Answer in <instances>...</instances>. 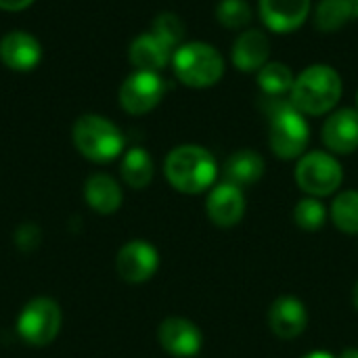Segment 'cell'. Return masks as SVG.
I'll use <instances>...</instances> for the list:
<instances>
[{"instance_id":"obj_1","label":"cell","mask_w":358,"mask_h":358,"mask_svg":"<svg viewBox=\"0 0 358 358\" xmlns=\"http://www.w3.org/2000/svg\"><path fill=\"white\" fill-rule=\"evenodd\" d=\"M164 174L172 189L182 195H199L218 178L216 157L201 145H178L164 162Z\"/></svg>"},{"instance_id":"obj_11","label":"cell","mask_w":358,"mask_h":358,"mask_svg":"<svg viewBox=\"0 0 358 358\" xmlns=\"http://www.w3.org/2000/svg\"><path fill=\"white\" fill-rule=\"evenodd\" d=\"M159 346L176 358H193L203 346V336L199 327L185 317H168L157 329Z\"/></svg>"},{"instance_id":"obj_7","label":"cell","mask_w":358,"mask_h":358,"mask_svg":"<svg viewBox=\"0 0 358 358\" xmlns=\"http://www.w3.org/2000/svg\"><path fill=\"white\" fill-rule=\"evenodd\" d=\"M61 308L50 298H36L25 304L17 319V331L31 346L50 344L61 329Z\"/></svg>"},{"instance_id":"obj_12","label":"cell","mask_w":358,"mask_h":358,"mask_svg":"<svg viewBox=\"0 0 358 358\" xmlns=\"http://www.w3.org/2000/svg\"><path fill=\"white\" fill-rule=\"evenodd\" d=\"M321 138L334 155H352L358 151V109H334L321 128Z\"/></svg>"},{"instance_id":"obj_4","label":"cell","mask_w":358,"mask_h":358,"mask_svg":"<svg viewBox=\"0 0 358 358\" xmlns=\"http://www.w3.org/2000/svg\"><path fill=\"white\" fill-rule=\"evenodd\" d=\"M172 69L189 88H212L224 76V57L208 42H182L172 55Z\"/></svg>"},{"instance_id":"obj_8","label":"cell","mask_w":358,"mask_h":358,"mask_svg":"<svg viewBox=\"0 0 358 358\" xmlns=\"http://www.w3.org/2000/svg\"><path fill=\"white\" fill-rule=\"evenodd\" d=\"M166 94V82L157 71H134L120 86V105L130 115L153 111Z\"/></svg>"},{"instance_id":"obj_20","label":"cell","mask_w":358,"mask_h":358,"mask_svg":"<svg viewBox=\"0 0 358 358\" xmlns=\"http://www.w3.org/2000/svg\"><path fill=\"white\" fill-rule=\"evenodd\" d=\"M256 82H258V88L262 90V99H266V103H275V101L289 99L296 76L285 63L268 61L256 73Z\"/></svg>"},{"instance_id":"obj_19","label":"cell","mask_w":358,"mask_h":358,"mask_svg":"<svg viewBox=\"0 0 358 358\" xmlns=\"http://www.w3.org/2000/svg\"><path fill=\"white\" fill-rule=\"evenodd\" d=\"M84 197H86L88 206L99 214H113L120 210V206L124 201V193H122V187L117 185V180L103 172L88 176V180L84 185Z\"/></svg>"},{"instance_id":"obj_13","label":"cell","mask_w":358,"mask_h":358,"mask_svg":"<svg viewBox=\"0 0 358 358\" xmlns=\"http://www.w3.org/2000/svg\"><path fill=\"white\" fill-rule=\"evenodd\" d=\"M313 10V0H260L258 13L266 29L275 34H292L300 29Z\"/></svg>"},{"instance_id":"obj_22","label":"cell","mask_w":358,"mask_h":358,"mask_svg":"<svg viewBox=\"0 0 358 358\" xmlns=\"http://www.w3.org/2000/svg\"><path fill=\"white\" fill-rule=\"evenodd\" d=\"M120 172H122V178L124 182L130 187V189H145L151 185L153 180V159L149 155L147 149L143 147H132L124 153V159H122V166H120Z\"/></svg>"},{"instance_id":"obj_29","label":"cell","mask_w":358,"mask_h":358,"mask_svg":"<svg viewBox=\"0 0 358 358\" xmlns=\"http://www.w3.org/2000/svg\"><path fill=\"white\" fill-rule=\"evenodd\" d=\"M302 358H336L331 352H325V350H313L308 355H304Z\"/></svg>"},{"instance_id":"obj_26","label":"cell","mask_w":358,"mask_h":358,"mask_svg":"<svg viewBox=\"0 0 358 358\" xmlns=\"http://www.w3.org/2000/svg\"><path fill=\"white\" fill-rule=\"evenodd\" d=\"M151 31L155 36H159L172 50H176L182 44V38H185V23L176 13H159L153 19Z\"/></svg>"},{"instance_id":"obj_10","label":"cell","mask_w":358,"mask_h":358,"mask_svg":"<svg viewBox=\"0 0 358 358\" xmlns=\"http://www.w3.org/2000/svg\"><path fill=\"white\" fill-rule=\"evenodd\" d=\"M159 268L157 250L143 239H132L117 252L115 271L126 283H145Z\"/></svg>"},{"instance_id":"obj_21","label":"cell","mask_w":358,"mask_h":358,"mask_svg":"<svg viewBox=\"0 0 358 358\" xmlns=\"http://www.w3.org/2000/svg\"><path fill=\"white\" fill-rule=\"evenodd\" d=\"M358 17V0H319L315 6V27L323 34H334Z\"/></svg>"},{"instance_id":"obj_30","label":"cell","mask_w":358,"mask_h":358,"mask_svg":"<svg viewBox=\"0 0 358 358\" xmlns=\"http://www.w3.org/2000/svg\"><path fill=\"white\" fill-rule=\"evenodd\" d=\"M338 358H358V348H344Z\"/></svg>"},{"instance_id":"obj_5","label":"cell","mask_w":358,"mask_h":358,"mask_svg":"<svg viewBox=\"0 0 358 358\" xmlns=\"http://www.w3.org/2000/svg\"><path fill=\"white\" fill-rule=\"evenodd\" d=\"M122 130L107 117L96 113H86L73 124V145L90 162L107 164L122 155L124 151Z\"/></svg>"},{"instance_id":"obj_2","label":"cell","mask_w":358,"mask_h":358,"mask_svg":"<svg viewBox=\"0 0 358 358\" xmlns=\"http://www.w3.org/2000/svg\"><path fill=\"white\" fill-rule=\"evenodd\" d=\"M344 94L342 76L338 69L325 63H315L296 76L289 101L304 115H325L331 113Z\"/></svg>"},{"instance_id":"obj_27","label":"cell","mask_w":358,"mask_h":358,"mask_svg":"<svg viewBox=\"0 0 358 358\" xmlns=\"http://www.w3.org/2000/svg\"><path fill=\"white\" fill-rule=\"evenodd\" d=\"M40 229L36 227V224H21L19 229H17V233H15V243L21 248V250H25V252H29V250H34L38 243H40Z\"/></svg>"},{"instance_id":"obj_9","label":"cell","mask_w":358,"mask_h":358,"mask_svg":"<svg viewBox=\"0 0 358 358\" xmlns=\"http://www.w3.org/2000/svg\"><path fill=\"white\" fill-rule=\"evenodd\" d=\"M245 195L243 189L231 182H218L210 189L206 197V214L210 222L218 229H233L245 216Z\"/></svg>"},{"instance_id":"obj_17","label":"cell","mask_w":358,"mask_h":358,"mask_svg":"<svg viewBox=\"0 0 358 358\" xmlns=\"http://www.w3.org/2000/svg\"><path fill=\"white\" fill-rule=\"evenodd\" d=\"M174 50L153 31H145L136 36L130 44L128 59L138 71H162L168 63H172Z\"/></svg>"},{"instance_id":"obj_14","label":"cell","mask_w":358,"mask_h":358,"mask_svg":"<svg viewBox=\"0 0 358 358\" xmlns=\"http://www.w3.org/2000/svg\"><path fill=\"white\" fill-rule=\"evenodd\" d=\"M268 329L279 340H296L308 327V310L296 296H281L268 308Z\"/></svg>"},{"instance_id":"obj_15","label":"cell","mask_w":358,"mask_h":358,"mask_svg":"<svg viewBox=\"0 0 358 358\" xmlns=\"http://www.w3.org/2000/svg\"><path fill=\"white\" fill-rule=\"evenodd\" d=\"M0 61L13 71H31L42 61V44L23 29H13L0 38Z\"/></svg>"},{"instance_id":"obj_32","label":"cell","mask_w":358,"mask_h":358,"mask_svg":"<svg viewBox=\"0 0 358 358\" xmlns=\"http://www.w3.org/2000/svg\"><path fill=\"white\" fill-rule=\"evenodd\" d=\"M357 109H358V90H357Z\"/></svg>"},{"instance_id":"obj_28","label":"cell","mask_w":358,"mask_h":358,"mask_svg":"<svg viewBox=\"0 0 358 358\" xmlns=\"http://www.w3.org/2000/svg\"><path fill=\"white\" fill-rule=\"evenodd\" d=\"M31 4H34V0H0V8L2 10H10V13L25 10Z\"/></svg>"},{"instance_id":"obj_25","label":"cell","mask_w":358,"mask_h":358,"mask_svg":"<svg viewBox=\"0 0 358 358\" xmlns=\"http://www.w3.org/2000/svg\"><path fill=\"white\" fill-rule=\"evenodd\" d=\"M252 17L248 0H220L216 6V19L227 29H243L250 25Z\"/></svg>"},{"instance_id":"obj_23","label":"cell","mask_w":358,"mask_h":358,"mask_svg":"<svg viewBox=\"0 0 358 358\" xmlns=\"http://www.w3.org/2000/svg\"><path fill=\"white\" fill-rule=\"evenodd\" d=\"M334 227L346 235H358V191L348 189L334 197L329 208Z\"/></svg>"},{"instance_id":"obj_6","label":"cell","mask_w":358,"mask_h":358,"mask_svg":"<svg viewBox=\"0 0 358 358\" xmlns=\"http://www.w3.org/2000/svg\"><path fill=\"white\" fill-rule=\"evenodd\" d=\"M296 182L308 197H329L344 182V168L329 151H306L296 164Z\"/></svg>"},{"instance_id":"obj_24","label":"cell","mask_w":358,"mask_h":358,"mask_svg":"<svg viewBox=\"0 0 358 358\" xmlns=\"http://www.w3.org/2000/svg\"><path fill=\"white\" fill-rule=\"evenodd\" d=\"M327 216H329L327 208H325L323 201L317 199V197H308V195H306V197L300 199V201L296 203V208H294V222H296L298 229H302V231H306V233H317V231H321L323 224H325V220H327Z\"/></svg>"},{"instance_id":"obj_31","label":"cell","mask_w":358,"mask_h":358,"mask_svg":"<svg viewBox=\"0 0 358 358\" xmlns=\"http://www.w3.org/2000/svg\"><path fill=\"white\" fill-rule=\"evenodd\" d=\"M352 304H355V308L358 310V281L357 285H355V289H352Z\"/></svg>"},{"instance_id":"obj_16","label":"cell","mask_w":358,"mask_h":358,"mask_svg":"<svg viewBox=\"0 0 358 358\" xmlns=\"http://www.w3.org/2000/svg\"><path fill=\"white\" fill-rule=\"evenodd\" d=\"M271 59V40L262 29L241 31L231 48V61L235 69L245 73H258Z\"/></svg>"},{"instance_id":"obj_18","label":"cell","mask_w":358,"mask_h":358,"mask_svg":"<svg viewBox=\"0 0 358 358\" xmlns=\"http://www.w3.org/2000/svg\"><path fill=\"white\" fill-rule=\"evenodd\" d=\"M266 172L264 157L254 149H239L231 153L222 166L224 182H231L239 189L256 185Z\"/></svg>"},{"instance_id":"obj_3","label":"cell","mask_w":358,"mask_h":358,"mask_svg":"<svg viewBox=\"0 0 358 358\" xmlns=\"http://www.w3.org/2000/svg\"><path fill=\"white\" fill-rule=\"evenodd\" d=\"M266 113L271 151L283 162L300 159L310 143V126L306 122V115L300 113L289 99L268 103Z\"/></svg>"}]
</instances>
